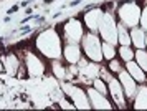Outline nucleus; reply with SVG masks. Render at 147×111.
<instances>
[{
    "mask_svg": "<svg viewBox=\"0 0 147 111\" xmlns=\"http://www.w3.org/2000/svg\"><path fill=\"white\" fill-rule=\"evenodd\" d=\"M127 72H129V75H131L134 80H137V81H146L144 70H142V68L137 65V61L129 60V61H127Z\"/></svg>",
    "mask_w": 147,
    "mask_h": 111,
    "instance_id": "obj_14",
    "label": "nucleus"
},
{
    "mask_svg": "<svg viewBox=\"0 0 147 111\" xmlns=\"http://www.w3.org/2000/svg\"><path fill=\"white\" fill-rule=\"evenodd\" d=\"M53 72H55V76H56V78H60V80H63V78H65V75H66L65 68H63L58 61H55V63H53Z\"/></svg>",
    "mask_w": 147,
    "mask_h": 111,
    "instance_id": "obj_22",
    "label": "nucleus"
},
{
    "mask_svg": "<svg viewBox=\"0 0 147 111\" xmlns=\"http://www.w3.org/2000/svg\"><path fill=\"white\" fill-rule=\"evenodd\" d=\"M146 46H147V33H146Z\"/></svg>",
    "mask_w": 147,
    "mask_h": 111,
    "instance_id": "obj_27",
    "label": "nucleus"
},
{
    "mask_svg": "<svg viewBox=\"0 0 147 111\" xmlns=\"http://www.w3.org/2000/svg\"><path fill=\"white\" fill-rule=\"evenodd\" d=\"M117 42L121 45H131V33H127L126 25H117Z\"/></svg>",
    "mask_w": 147,
    "mask_h": 111,
    "instance_id": "obj_18",
    "label": "nucleus"
},
{
    "mask_svg": "<svg viewBox=\"0 0 147 111\" xmlns=\"http://www.w3.org/2000/svg\"><path fill=\"white\" fill-rule=\"evenodd\" d=\"M81 70H80V75L83 76V78H86L88 80H93L98 76V73H99V66L98 65H94V63H86V61H81Z\"/></svg>",
    "mask_w": 147,
    "mask_h": 111,
    "instance_id": "obj_13",
    "label": "nucleus"
},
{
    "mask_svg": "<svg viewBox=\"0 0 147 111\" xmlns=\"http://www.w3.org/2000/svg\"><path fill=\"white\" fill-rule=\"evenodd\" d=\"M109 91L113 95L114 103L119 106V108H124L126 106V103H124V90H122L121 81H117V80H114V78L109 80Z\"/></svg>",
    "mask_w": 147,
    "mask_h": 111,
    "instance_id": "obj_9",
    "label": "nucleus"
},
{
    "mask_svg": "<svg viewBox=\"0 0 147 111\" xmlns=\"http://www.w3.org/2000/svg\"><path fill=\"white\" fill-rule=\"evenodd\" d=\"M2 70H3V68H2V65H0V72H2Z\"/></svg>",
    "mask_w": 147,
    "mask_h": 111,
    "instance_id": "obj_28",
    "label": "nucleus"
},
{
    "mask_svg": "<svg viewBox=\"0 0 147 111\" xmlns=\"http://www.w3.org/2000/svg\"><path fill=\"white\" fill-rule=\"evenodd\" d=\"M98 28H99L101 37L104 38V42L113 43V45L117 43V25H116V20L111 13H102Z\"/></svg>",
    "mask_w": 147,
    "mask_h": 111,
    "instance_id": "obj_2",
    "label": "nucleus"
},
{
    "mask_svg": "<svg viewBox=\"0 0 147 111\" xmlns=\"http://www.w3.org/2000/svg\"><path fill=\"white\" fill-rule=\"evenodd\" d=\"M63 55H65L68 63H71V65L78 63L81 60V50H80V46H78V43H68Z\"/></svg>",
    "mask_w": 147,
    "mask_h": 111,
    "instance_id": "obj_11",
    "label": "nucleus"
},
{
    "mask_svg": "<svg viewBox=\"0 0 147 111\" xmlns=\"http://www.w3.org/2000/svg\"><path fill=\"white\" fill-rule=\"evenodd\" d=\"M101 17H102V12L101 10H91V12H88L86 15H84V22H86V25L89 30H93V32H96L98 30V27H99V20Z\"/></svg>",
    "mask_w": 147,
    "mask_h": 111,
    "instance_id": "obj_12",
    "label": "nucleus"
},
{
    "mask_svg": "<svg viewBox=\"0 0 147 111\" xmlns=\"http://www.w3.org/2000/svg\"><path fill=\"white\" fill-rule=\"evenodd\" d=\"M131 42L136 45V48H144V45H146V33H144V30L134 27V30L131 32Z\"/></svg>",
    "mask_w": 147,
    "mask_h": 111,
    "instance_id": "obj_16",
    "label": "nucleus"
},
{
    "mask_svg": "<svg viewBox=\"0 0 147 111\" xmlns=\"http://www.w3.org/2000/svg\"><path fill=\"white\" fill-rule=\"evenodd\" d=\"M83 50L86 53L88 58H91L93 61H101L102 60V48H101V42L99 38L94 35V33H89V35H83Z\"/></svg>",
    "mask_w": 147,
    "mask_h": 111,
    "instance_id": "obj_3",
    "label": "nucleus"
},
{
    "mask_svg": "<svg viewBox=\"0 0 147 111\" xmlns=\"http://www.w3.org/2000/svg\"><path fill=\"white\" fill-rule=\"evenodd\" d=\"M101 48H102V58H107V60H113L114 58L116 50H114L113 43H107V42H104V43L101 45Z\"/></svg>",
    "mask_w": 147,
    "mask_h": 111,
    "instance_id": "obj_20",
    "label": "nucleus"
},
{
    "mask_svg": "<svg viewBox=\"0 0 147 111\" xmlns=\"http://www.w3.org/2000/svg\"><path fill=\"white\" fill-rule=\"evenodd\" d=\"M36 48L48 58L58 60L61 57V42L58 33L55 32L53 28L40 33L38 38H36Z\"/></svg>",
    "mask_w": 147,
    "mask_h": 111,
    "instance_id": "obj_1",
    "label": "nucleus"
},
{
    "mask_svg": "<svg viewBox=\"0 0 147 111\" xmlns=\"http://www.w3.org/2000/svg\"><path fill=\"white\" fill-rule=\"evenodd\" d=\"M63 88L71 96V99L74 103V108H78V110H89L91 108V103L88 101V95L83 90L76 88V86H71V85H63Z\"/></svg>",
    "mask_w": 147,
    "mask_h": 111,
    "instance_id": "obj_5",
    "label": "nucleus"
},
{
    "mask_svg": "<svg viewBox=\"0 0 147 111\" xmlns=\"http://www.w3.org/2000/svg\"><path fill=\"white\" fill-rule=\"evenodd\" d=\"M119 55H121V58L124 60V61H129V60L134 58V52H132V50H131L127 45H122V46H121Z\"/></svg>",
    "mask_w": 147,
    "mask_h": 111,
    "instance_id": "obj_21",
    "label": "nucleus"
},
{
    "mask_svg": "<svg viewBox=\"0 0 147 111\" xmlns=\"http://www.w3.org/2000/svg\"><path fill=\"white\" fill-rule=\"evenodd\" d=\"M119 81L122 85V90H124V96L127 98H132L136 91H137V86H136V80L129 75V72H119Z\"/></svg>",
    "mask_w": 147,
    "mask_h": 111,
    "instance_id": "obj_8",
    "label": "nucleus"
},
{
    "mask_svg": "<svg viewBox=\"0 0 147 111\" xmlns=\"http://www.w3.org/2000/svg\"><path fill=\"white\" fill-rule=\"evenodd\" d=\"M134 58L137 61V65H139L144 72H147V52H144L142 48H137V52L134 53Z\"/></svg>",
    "mask_w": 147,
    "mask_h": 111,
    "instance_id": "obj_19",
    "label": "nucleus"
},
{
    "mask_svg": "<svg viewBox=\"0 0 147 111\" xmlns=\"http://www.w3.org/2000/svg\"><path fill=\"white\" fill-rule=\"evenodd\" d=\"M88 96H89L91 106L96 108V110H111V108H113V105L106 99V96H104L102 93H99L96 88H89V90H88Z\"/></svg>",
    "mask_w": 147,
    "mask_h": 111,
    "instance_id": "obj_7",
    "label": "nucleus"
},
{
    "mask_svg": "<svg viewBox=\"0 0 147 111\" xmlns=\"http://www.w3.org/2000/svg\"><path fill=\"white\" fill-rule=\"evenodd\" d=\"M60 105H61V108H65V110H74V105H69L66 99H61Z\"/></svg>",
    "mask_w": 147,
    "mask_h": 111,
    "instance_id": "obj_26",
    "label": "nucleus"
},
{
    "mask_svg": "<svg viewBox=\"0 0 147 111\" xmlns=\"http://www.w3.org/2000/svg\"><path fill=\"white\" fill-rule=\"evenodd\" d=\"M136 108L137 110H147V86H142L139 91H137V96H136Z\"/></svg>",
    "mask_w": 147,
    "mask_h": 111,
    "instance_id": "obj_17",
    "label": "nucleus"
},
{
    "mask_svg": "<svg viewBox=\"0 0 147 111\" xmlns=\"http://www.w3.org/2000/svg\"><path fill=\"white\" fill-rule=\"evenodd\" d=\"M140 23H142V28L147 30V7L144 8V12L140 13Z\"/></svg>",
    "mask_w": 147,
    "mask_h": 111,
    "instance_id": "obj_24",
    "label": "nucleus"
},
{
    "mask_svg": "<svg viewBox=\"0 0 147 111\" xmlns=\"http://www.w3.org/2000/svg\"><path fill=\"white\" fill-rule=\"evenodd\" d=\"M119 17L127 27H136L140 22V8L134 2H127L119 8Z\"/></svg>",
    "mask_w": 147,
    "mask_h": 111,
    "instance_id": "obj_4",
    "label": "nucleus"
},
{
    "mask_svg": "<svg viewBox=\"0 0 147 111\" xmlns=\"http://www.w3.org/2000/svg\"><path fill=\"white\" fill-rule=\"evenodd\" d=\"M65 38L68 43H78L80 40H83V25L78 20H69L65 25Z\"/></svg>",
    "mask_w": 147,
    "mask_h": 111,
    "instance_id": "obj_6",
    "label": "nucleus"
},
{
    "mask_svg": "<svg viewBox=\"0 0 147 111\" xmlns=\"http://www.w3.org/2000/svg\"><path fill=\"white\" fill-rule=\"evenodd\" d=\"M94 88L98 90L99 93H102V95H106L107 93V88H106V85H104V81H101V80H94Z\"/></svg>",
    "mask_w": 147,
    "mask_h": 111,
    "instance_id": "obj_23",
    "label": "nucleus"
},
{
    "mask_svg": "<svg viewBox=\"0 0 147 111\" xmlns=\"http://www.w3.org/2000/svg\"><path fill=\"white\" fill-rule=\"evenodd\" d=\"M3 63H5V70L10 76H13L17 75V70H18V66H20V61L18 58L15 57V55H7L5 58H3Z\"/></svg>",
    "mask_w": 147,
    "mask_h": 111,
    "instance_id": "obj_15",
    "label": "nucleus"
},
{
    "mask_svg": "<svg viewBox=\"0 0 147 111\" xmlns=\"http://www.w3.org/2000/svg\"><path fill=\"white\" fill-rule=\"evenodd\" d=\"M27 66H28V75L30 76H41L43 72H45V66L41 63L38 57H35L33 53H28L27 55Z\"/></svg>",
    "mask_w": 147,
    "mask_h": 111,
    "instance_id": "obj_10",
    "label": "nucleus"
},
{
    "mask_svg": "<svg viewBox=\"0 0 147 111\" xmlns=\"http://www.w3.org/2000/svg\"><path fill=\"white\" fill-rule=\"evenodd\" d=\"M109 68L113 70V72H121V66H119V63L116 61V60H111V63H109Z\"/></svg>",
    "mask_w": 147,
    "mask_h": 111,
    "instance_id": "obj_25",
    "label": "nucleus"
}]
</instances>
